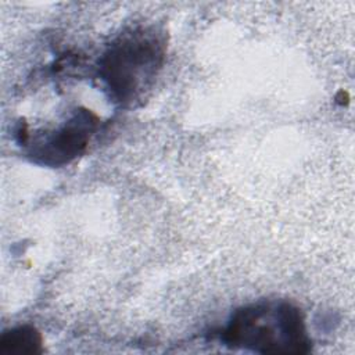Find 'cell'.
<instances>
[{"label": "cell", "instance_id": "obj_4", "mask_svg": "<svg viewBox=\"0 0 355 355\" xmlns=\"http://www.w3.org/2000/svg\"><path fill=\"white\" fill-rule=\"evenodd\" d=\"M43 338L33 326H18L1 334L0 352L15 355L40 354L43 351Z\"/></svg>", "mask_w": 355, "mask_h": 355}, {"label": "cell", "instance_id": "obj_1", "mask_svg": "<svg viewBox=\"0 0 355 355\" xmlns=\"http://www.w3.org/2000/svg\"><path fill=\"white\" fill-rule=\"evenodd\" d=\"M226 345L261 354H306L311 338L301 311L287 301H263L237 309L222 331Z\"/></svg>", "mask_w": 355, "mask_h": 355}, {"label": "cell", "instance_id": "obj_3", "mask_svg": "<svg viewBox=\"0 0 355 355\" xmlns=\"http://www.w3.org/2000/svg\"><path fill=\"white\" fill-rule=\"evenodd\" d=\"M98 118L89 110H79L58 130L33 147V158L44 165L60 166L82 154L94 133Z\"/></svg>", "mask_w": 355, "mask_h": 355}, {"label": "cell", "instance_id": "obj_2", "mask_svg": "<svg viewBox=\"0 0 355 355\" xmlns=\"http://www.w3.org/2000/svg\"><path fill=\"white\" fill-rule=\"evenodd\" d=\"M165 43L150 28L122 33L100 60V75L111 96L121 104L137 100L162 65Z\"/></svg>", "mask_w": 355, "mask_h": 355}]
</instances>
